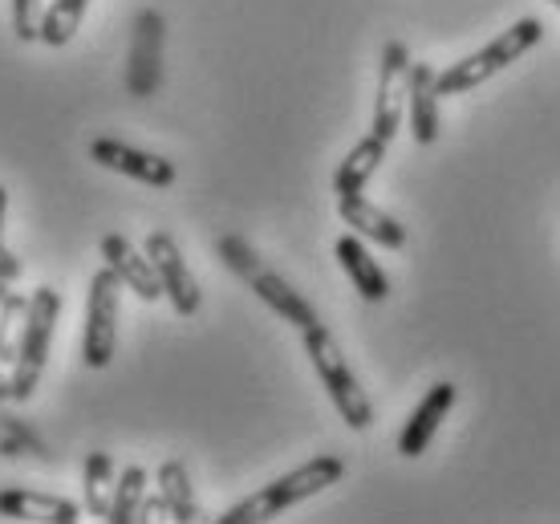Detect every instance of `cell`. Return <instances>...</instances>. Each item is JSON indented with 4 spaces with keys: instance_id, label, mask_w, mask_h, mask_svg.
Listing matches in <instances>:
<instances>
[{
    "instance_id": "15",
    "label": "cell",
    "mask_w": 560,
    "mask_h": 524,
    "mask_svg": "<svg viewBox=\"0 0 560 524\" xmlns=\"http://www.w3.org/2000/svg\"><path fill=\"white\" fill-rule=\"evenodd\" d=\"M0 516L9 521H45V524H78L82 509L66 497H49V492H33V488H9L0 492Z\"/></svg>"
},
{
    "instance_id": "7",
    "label": "cell",
    "mask_w": 560,
    "mask_h": 524,
    "mask_svg": "<svg viewBox=\"0 0 560 524\" xmlns=\"http://www.w3.org/2000/svg\"><path fill=\"white\" fill-rule=\"evenodd\" d=\"M163 45H167V21L159 9H142L130 33L127 90L135 98H151L163 85Z\"/></svg>"
},
{
    "instance_id": "11",
    "label": "cell",
    "mask_w": 560,
    "mask_h": 524,
    "mask_svg": "<svg viewBox=\"0 0 560 524\" xmlns=\"http://www.w3.org/2000/svg\"><path fill=\"white\" fill-rule=\"evenodd\" d=\"M98 248H102V260L118 272L122 289H130L139 301H159V298H163V284H159V272H154L151 256L139 253V248H135L122 232H106Z\"/></svg>"
},
{
    "instance_id": "4",
    "label": "cell",
    "mask_w": 560,
    "mask_h": 524,
    "mask_svg": "<svg viewBox=\"0 0 560 524\" xmlns=\"http://www.w3.org/2000/svg\"><path fill=\"white\" fill-rule=\"evenodd\" d=\"M301 338H305V354H308V362H313V370H317V379H322L325 395L334 398L337 415L346 419V427L365 431V427L374 423V403L365 395V386L358 383V374L350 370V362H346L341 346L334 341V334L317 322V326H308Z\"/></svg>"
},
{
    "instance_id": "5",
    "label": "cell",
    "mask_w": 560,
    "mask_h": 524,
    "mask_svg": "<svg viewBox=\"0 0 560 524\" xmlns=\"http://www.w3.org/2000/svg\"><path fill=\"white\" fill-rule=\"evenodd\" d=\"M540 37H545V25H540L536 16H520L516 25L504 28V33H500L491 45H483L479 54L463 57V61H455V66H447V70L439 73V82H434L439 85V98H447V94H467V90L483 85L488 78L508 70L512 61H520L533 45H540Z\"/></svg>"
},
{
    "instance_id": "9",
    "label": "cell",
    "mask_w": 560,
    "mask_h": 524,
    "mask_svg": "<svg viewBox=\"0 0 560 524\" xmlns=\"http://www.w3.org/2000/svg\"><path fill=\"white\" fill-rule=\"evenodd\" d=\"M142 253L151 256L154 272H159V284H163V298L171 301V310L179 313V317H196L203 293H199L196 277H191L187 260H183L179 244L171 241L167 232H151Z\"/></svg>"
},
{
    "instance_id": "19",
    "label": "cell",
    "mask_w": 560,
    "mask_h": 524,
    "mask_svg": "<svg viewBox=\"0 0 560 524\" xmlns=\"http://www.w3.org/2000/svg\"><path fill=\"white\" fill-rule=\"evenodd\" d=\"M82 488H85V512L90 516H110V497H114V459L110 452H90L82 468Z\"/></svg>"
},
{
    "instance_id": "16",
    "label": "cell",
    "mask_w": 560,
    "mask_h": 524,
    "mask_svg": "<svg viewBox=\"0 0 560 524\" xmlns=\"http://www.w3.org/2000/svg\"><path fill=\"white\" fill-rule=\"evenodd\" d=\"M337 260H341V269H346V277L353 281V289H358V298L362 301H386L390 298V277L382 272V265L370 256V248H365V241L362 236H341L337 241Z\"/></svg>"
},
{
    "instance_id": "1",
    "label": "cell",
    "mask_w": 560,
    "mask_h": 524,
    "mask_svg": "<svg viewBox=\"0 0 560 524\" xmlns=\"http://www.w3.org/2000/svg\"><path fill=\"white\" fill-rule=\"evenodd\" d=\"M341 476H346V459H337V455H313L308 464L284 471V476H277L272 484H265L260 492L244 497L240 504H232V509L220 516V524L272 521V516H280L284 509H293V504H301V500L317 497V492H325V488H334Z\"/></svg>"
},
{
    "instance_id": "2",
    "label": "cell",
    "mask_w": 560,
    "mask_h": 524,
    "mask_svg": "<svg viewBox=\"0 0 560 524\" xmlns=\"http://www.w3.org/2000/svg\"><path fill=\"white\" fill-rule=\"evenodd\" d=\"M215 253H220V260H224L228 269L236 272L240 281L253 289L256 298L265 301L268 310L277 313V317H284L289 326H296L301 334H305L308 326H317L322 317H317V310L308 305L301 293H296L293 284L284 281L277 269H268L265 260H260V253H256L248 241H240V236H220L215 241Z\"/></svg>"
},
{
    "instance_id": "22",
    "label": "cell",
    "mask_w": 560,
    "mask_h": 524,
    "mask_svg": "<svg viewBox=\"0 0 560 524\" xmlns=\"http://www.w3.org/2000/svg\"><path fill=\"white\" fill-rule=\"evenodd\" d=\"M28 298L25 293H9L0 301V370H13L16 346H21V326H25Z\"/></svg>"
},
{
    "instance_id": "27",
    "label": "cell",
    "mask_w": 560,
    "mask_h": 524,
    "mask_svg": "<svg viewBox=\"0 0 560 524\" xmlns=\"http://www.w3.org/2000/svg\"><path fill=\"white\" fill-rule=\"evenodd\" d=\"M548 4H557V9H560V0H548Z\"/></svg>"
},
{
    "instance_id": "25",
    "label": "cell",
    "mask_w": 560,
    "mask_h": 524,
    "mask_svg": "<svg viewBox=\"0 0 560 524\" xmlns=\"http://www.w3.org/2000/svg\"><path fill=\"white\" fill-rule=\"evenodd\" d=\"M0 398H13V391H9V370H0Z\"/></svg>"
},
{
    "instance_id": "21",
    "label": "cell",
    "mask_w": 560,
    "mask_h": 524,
    "mask_svg": "<svg viewBox=\"0 0 560 524\" xmlns=\"http://www.w3.org/2000/svg\"><path fill=\"white\" fill-rule=\"evenodd\" d=\"M94 0H54L42 16V42L61 49V45L73 42V33L82 28L85 21V9H90Z\"/></svg>"
},
{
    "instance_id": "23",
    "label": "cell",
    "mask_w": 560,
    "mask_h": 524,
    "mask_svg": "<svg viewBox=\"0 0 560 524\" xmlns=\"http://www.w3.org/2000/svg\"><path fill=\"white\" fill-rule=\"evenodd\" d=\"M42 0H13V33L16 42H42Z\"/></svg>"
},
{
    "instance_id": "13",
    "label": "cell",
    "mask_w": 560,
    "mask_h": 524,
    "mask_svg": "<svg viewBox=\"0 0 560 524\" xmlns=\"http://www.w3.org/2000/svg\"><path fill=\"white\" fill-rule=\"evenodd\" d=\"M337 216H341V224H350L353 236H362V241H374L382 248H407V228L398 224L390 212H382L374 199H365L362 191L358 196H337Z\"/></svg>"
},
{
    "instance_id": "6",
    "label": "cell",
    "mask_w": 560,
    "mask_h": 524,
    "mask_svg": "<svg viewBox=\"0 0 560 524\" xmlns=\"http://www.w3.org/2000/svg\"><path fill=\"white\" fill-rule=\"evenodd\" d=\"M118 301H122V281L106 265L85 284V334H82V362L90 370H106L114 362L118 346Z\"/></svg>"
},
{
    "instance_id": "26",
    "label": "cell",
    "mask_w": 560,
    "mask_h": 524,
    "mask_svg": "<svg viewBox=\"0 0 560 524\" xmlns=\"http://www.w3.org/2000/svg\"><path fill=\"white\" fill-rule=\"evenodd\" d=\"M9 293H13V289H9V281H4V277H0V301L9 298Z\"/></svg>"
},
{
    "instance_id": "18",
    "label": "cell",
    "mask_w": 560,
    "mask_h": 524,
    "mask_svg": "<svg viewBox=\"0 0 560 524\" xmlns=\"http://www.w3.org/2000/svg\"><path fill=\"white\" fill-rule=\"evenodd\" d=\"M159 492H163V500H167L171 521H179V524L199 521L196 488H191V476H187V468H183L179 459H167V464L159 468Z\"/></svg>"
},
{
    "instance_id": "17",
    "label": "cell",
    "mask_w": 560,
    "mask_h": 524,
    "mask_svg": "<svg viewBox=\"0 0 560 524\" xmlns=\"http://www.w3.org/2000/svg\"><path fill=\"white\" fill-rule=\"evenodd\" d=\"M386 147H390V142L378 139L374 130H370L365 139L353 142V151L341 159V167H337V175H334V196H358V191H365V184L378 175L382 159H386Z\"/></svg>"
},
{
    "instance_id": "8",
    "label": "cell",
    "mask_w": 560,
    "mask_h": 524,
    "mask_svg": "<svg viewBox=\"0 0 560 524\" xmlns=\"http://www.w3.org/2000/svg\"><path fill=\"white\" fill-rule=\"evenodd\" d=\"M407 78H410V49L402 42H386V49H382V70H378V94H374V123H370V130L386 142L398 135L402 114H407Z\"/></svg>"
},
{
    "instance_id": "10",
    "label": "cell",
    "mask_w": 560,
    "mask_h": 524,
    "mask_svg": "<svg viewBox=\"0 0 560 524\" xmlns=\"http://www.w3.org/2000/svg\"><path fill=\"white\" fill-rule=\"evenodd\" d=\"M90 159L106 171H118L127 179H139L147 187H171L175 184V163L163 155H151V151H139V147H127L118 139H94L90 142Z\"/></svg>"
},
{
    "instance_id": "12",
    "label": "cell",
    "mask_w": 560,
    "mask_h": 524,
    "mask_svg": "<svg viewBox=\"0 0 560 524\" xmlns=\"http://www.w3.org/2000/svg\"><path fill=\"white\" fill-rule=\"evenodd\" d=\"M455 398H459V391H455V383H434L427 395H422V403L410 411L407 427H402V435H398V455H407V459H419L427 447H431L434 431L443 427V419H447V411L455 407Z\"/></svg>"
},
{
    "instance_id": "20",
    "label": "cell",
    "mask_w": 560,
    "mask_h": 524,
    "mask_svg": "<svg viewBox=\"0 0 560 524\" xmlns=\"http://www.w3.org/2000/svg\"><path fill=\"white\" fill-rule=\"evenodd\" d=\"M147 484H151L147 468H139V464H130V468L122 471L118 480H114L110 516H106V521H110V524H135V521H139L142 497H147Z\"/></svg>"
},
{
    "instance_id": "14",
    "label": "cell",
    "mask_w": 560,
    "mask_h": 524,
    "mask_svg": "<svg viewBox=\"0 0 560 524\" xmlns=\"http://www.w3.org/2000/svg\"><path fill=\"white\" fill-rule=\"evenodd\" d=\"M439 70L427 61H410L407 78V110H410V135L419 147H431L439 139Z\"/></svg>"
},
{
    "instance_id": "3",
    "label": "cell",
    "mask_w": 560,
    "mask_h": 524,
    "mask_svg": "<svg viewBox=\"0 0 560 524\" xmlns=\"http://www.w3.org/2000/svg\"><path fill=\"white\" fill-rule=\"evenodd\" d=\"M57 317H61V293L54 284H37L28 293V313L25 326H21V346H16V362L9 370V391H13V403H28L37 395L45 374V362H49V346H54V329Z\"/></svg>"
},
{
    "instance_id": "24",
    "label": "cell",
    "mask_w": 560,
    "mask_h": 524,
    "mask_svg": "<svg viewBox=\"0 0 560 524\" xmlns=\"http://www.w3.org/2000/svg\"><path fill=\"white\" fill-rule=\"evenodd\" d=\"M4 212H9V187L0 184V277L13 284L25 277V265H21V256H13L9 244H4Z\"/></svg>"
}]
</instances>
